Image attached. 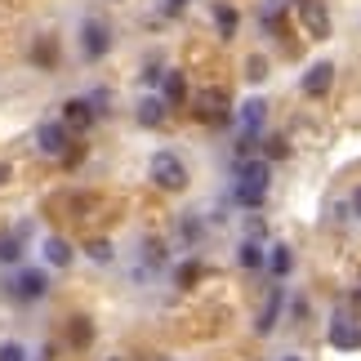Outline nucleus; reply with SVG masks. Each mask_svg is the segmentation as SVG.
<instances>
[{
	"label": "nucleus",
	"mask_w": 361,
	"mask_h": 361,
	"mask_svg": "<svg viewBox=\"0 0 361 361\" xmlns=\"http://www.w3.org/2000/svg\"><path fill=\"white\" fill-rule=\"evenodd\" d=\"M228 107H232V99H228L224 85H205L197 99H192V112H197V121H210V125H224V121H228Z\"/></svg>",
	"instance_id": "nucleus-3"
},
{
	"label": "nucleus",
	"mask_w": 361,
	"mask_h": 361,
	"mask_svg": "<svg viewBox=\"0 0 361 361\" xmlns=\"http://www.w3.org/2000/svg\"><path fill=\"white\" fill-rule=\"evenodd\" d=\"M67 335H72V343H76V348H85V343L94 339V326H90V317H72V330H67Z\"/></svg>",
	"instance_id": "nucleus-21"
},
{
	"label": "nucleus",
	"mask_w": 361,
	"mask_h": 361,
	"mask_svg": "<svg viewBox=\"0 0 361 361\" xmlns=\"http://www.w3.org/2000/svg\"><path fill=\"white\" fill-rule=\"evenodd\" d=\"M183 5H188V0H165V9H170V13H178Z\"/></svg>",
	"instance_id": "nucleus-28"
},
{
	"label": "nucleus",
	"mask_w": 361,
	"mask_h": 361,
	"mask_svg": "<svg viewBox=\"0 0 361 361\" xmlns=\"http://www.w3.org/2000/svg\"><path fill=\"white\" fill-rule=\"evenodd\" d=\"M0 361H27L23 343H0Z\"/></svg>",
	"instance_id": "nucleus-25"
},
{
	"label": "nucleus",
	"mask_w": 361,
	"mask_h": 361,
	"mask_svg": "<svg viewBox=\"0 0 361 361\" xmlns=\"http://www.w3.org/2000/svg\"><path fill=\"white\" fill-rule=\"evenodd\" d=\"M27 237H32V224H18L13 232H5V237H0V263H18Z\"/></svg>",
	"instance_id": "nucleus-11"
},
{
	"label": "nucleus",
	"mask_w": 361,
	"mask_h": 361,
	"mask_svg": "<svg viewBox=\"0 0 361 361\" xmlns=\"http://www.w3.org/2000/svg\"><path fill=\"white\" fill-rule=\"evenodd\" d=\"M326 339H330V348H339V353H357L361 348V322H357L353 312H335Z\"/></svg>",
	"instance_id": "nucleus-4"
},
{
	"label": "nucleus",
	"mask_w": 361,
	"mask_h": 361,
	"mask_svg": "<svg viewBox=\"0 0 361 361\" xmlns=\"http://www.w3.org/2000/svg\"><path fill=\"white\" fill-rule=\"evenodd\" d=\"M250 80H263V76H268V67H263V59H250V72H245Z\"/></svg>",
	"instance_id": "nucleus-26"
},
{
	"label": "nucleus",
	"mask_w": 361,
	"mask_h": 361,
	"mask_svg": "<svg viewBox=\"0 0 361 361\" xmlns=\"http://www.w3.org/2000/svg\"><path fill=\"white\" fill-rule=\"evenodd\" d=\"M281 303H286V286H272V295H268V303H263V312H259V335H268V330L281 322Z\"/></svg>",
	"instance_id": "nucleus-13"
},
{
	"label": "nucleus",
	"mask_w": 361,
	"mask_h": 361,
	"mask_svg": "<svg viewBox=\"0 0 361 361\" xmlns=\"http://www.w3.org/2000/svg\"><path fill=\"white\" fill-rule=\"evenodd\" d=\"M268 183H272V165L268 157H241L237 161V183H232V201L245 210H259L268 201Z\"/></svg>",
	"instance_id": "nucleus-1"
},
{
	"label": "nucleus",
	"mask_w": 361,
	"mask_h": 361,
	"mask_svg": "<svg viewBox=\"0 0 361 361\" xmlns=\"http://www.w3.org/2000/svg\"><path fill=\"white\" fill-rule=\"evenodd\" d=\"M237 263H241V268H263V263H268V245L245 237V241L237 245Z\"/></svg>",
	"instance_id": "nucleus-14"
},
{
	"label": "nucleus",
	"mask_w": 361,
	"mask_h": 361,
	"mask_svg": "<svg viewBox=\"0 0 361 361\" xmlns=\"http://www.w3.org/2000/svg\"><path fill=\"white\" fill-rule=\"evenodd\" d=\"M330 85H335V63H330V59L312 63L308 72H303V80H299V90L308 94V99H326V94H330Z\"/></svg>",
	"instance_id": "nucleus-8"
},
{
	"label": "nucleus",
	"mask_w": 361,
	"mask_h": 361,
	"mask_svg": "<svg viewBox=\"0 0 361 361\" xmlns=\"http://www.w3.org/2000/svg\"><path fill=\"white\" fill-rule=\"evenodd\" d=\"M214 27H219V36L232 40L237 36V27H241V13L232 9V5H214Z\"/></svg>",
	"instance_id": "nucleus-16"
},
{
	"label": "nucleus",
	"mask_w": 361,
	"mask_h": 361,
	"mask_svg": "<svg viewBox=\"0 0 361 361\" xmlns=\"http://www.w3.org/2000/svg\"><path fill=\"white\" fill-rule=\"evenodd\" d=\"M5 178H9V165H0V183H5Z\"/></svg>",
	"instance_id": "nucleus-30"
},
{
	"label": "nucleus",
	"mask_w": 361,
	"mask_h": 361,
	"mask_svg": "<svg viewBox=\"0 0 361 361\" xmlns=\"http://www.w3.org/2000/svg\"><path fill=\"white\" fill-rule=\"evenodd\" d=\"M85 255H90L94 263H107V259H112V245H107V241H90V245H85Z\"/></svg>",
	"instance_id": "nucleus-24"
},
{
	"label": "nucleus",
	"mask_w": 361,
	"mask_h": 361,
	"mask_svg": "<svg viewBox=\"0 0 361 361\" xmlns=\"http://www.w3.org/2000/svg\"><path fill=\"white\" fill-rule=\"evenodd\" d=\"M276 361H303V357H276Z\"/></svg>",
	"instance_id": "nucleus-31"
},
{
	"label": "nucleus",
	"mask_w": 361,
	"mask_h": 361,
	"mask_svg": "<svg viewBox=\"0 0 361 361\" xmlns=\"http://www.w3.org/2000/svg\"><path fill=\"white\" fill-rule=\"evenodd\" d=\"M36 152L40 157H67V152H72V130H67L63 121H45L36 130Z\"/></svg>",
	"instance_id": "nucleus-5"
},
{
	"label": "nucleus",
	"mask_w": 361,
	"mask_h": 361,
	"mask_svg": "<svg viewBox=\"0 0 361 361\" xmlns=\"http://www.w3.org/2000/svg\"><path fill=\"white\" fill-rule=\"evenodd\" d=\"M45 263H54V268H67V263H72V245H67L63 237H45Z\"/></svg>",
	"instance_id": "nucleus-18"
},
{
	"label": "nucleus",
	"mask_w": 361,
	"mask_h": 361,
	"mask_svg": "<svg viewBox=\"0 0 361 361\" xmlns=\"http://www.w3.org/2000/svg\"><path fill=\"white\" fill-rule=\"evenodd\" d=\"M353 303H357V308H361V286H357V290H353Z\"/></svg>",
	"instance_id": "nucleus-29"
},
{
	"label": "nucleus",
	"mask_w": 361,
	"mask_h": 361,
	"mask_svg": "<svg viewBox=\"0 0 361 361\" xmlns=\"http://www.w3.org/2000/svg\"><path fill=\"white\" fill-rule=\"evenodd\" d=\"M90 121H94V103L90 99H67L63 103V125L67 130H85Z\"/></svg>",
	"instance_id": "nucleus-12"
},
{
	"label": "nucleus",
	"mask_w": 361,
	"mask_h": 361,
	"mask_svg": "<svg viewBox=\"0 0 361 361\" xmlns=\"http://www.w3.org/2000/svg\"><path fill=\"white\" fill-rule=\"evenodd\" d=\"M147 178L157 183L161 192H183L188 188V165L174 157V152H157L147 161Z\"/></svg>",
	"instance_id": "nucleus-2"
},
{
	"label": "nucleus",
	"mask_w": 361,
	"mask_h": 361,
	"mask_svg": "<svg viewBox=\"0 0 361 361\" xmlns=\"http://www.w3.org/2000/svg\"><path fill=\"white\" fill-rule=\"evenodd\" d=\"M165 112H170L165 99H143V103H138V121H143V125H165Z\"/></svg>",
	"instance_id": "nucleus-19"
},
{
	"label": "nucleus",
	"mask_w": 361,
	"mask_h": 361,
	"mask_svg": "<svg viewBox=\"0 0 361 361\" xmlns=\"http://www.w3.org/2000/svg\"><path fill=\"white\" fill-rule=\"evenodd\" d=\"M263 152H268V161H281L290 147H286V138H281V134H268V138H263Z\"/></svg>",
	"instance_id": "nucleus-22"
},
{
	"label": "nucleus",
	"mask_w": 361,
	"mask_h": 361,
	"mask_svg": "<svg viewBox=\"0 0 361 361\" xmlns=\"http://www.w3.org/2000/svg\"><path fill=\"white\" fill-rule=\"evenodd\" d=\"M183 94H188L183 72H165V76H161V99H165V103H183Z\"/></svg>",
	"instance_id": "nucleus-17"
},
{
	"label": "nucleus",
	"mask_w": 361,
	"mask_h": 361,
	"mask_svg": "<svg viewBox=\"0 0 361 361\" xmlns=\"http://www.w3.org/2000/svg\"><path fill=\"white\" fill-rule=\"evenodd\" d=\"M107 49H112V32H107V23L85 18V23H80V54H85V59H103Z\"/></svg>",
	"instance_id": "nucleus-7"
},
{
	"label": "nucleus",
	"mask_w": 361,
	"mask_h": 361,
	"mask_svg": "<svg viewBox=\"0 0 361 361\" xmlns=\"http://www.w3.org/2000/svg\"><path fill=\"white\" fill-rule=\"evenodd\" d=\"M263 121H268V103L263 99H245L237 107V134H259Z\"/></svg>",
	"instance_id": "nucleus-10"
},
{
	"label": "nucleus",
	"mask_w": 361,
	"mask_h": 361,
	"mask_svg": "<svg viewBox=\"0 0 361 361\" xmlns=\"http://www.w3.org/2000/svg\"><path fill=\"white\" fill-rule=\"evenodd\" d=\"M348 205H353V219H361V188H357L353 197H348Z\"/></svg>",
	"instance_id": "nucleus-27"
},
{
	"label": "nucleus",
	"mask_w": 361,
	"mask_h": 361,
	"mask_svg": "<svg viewBox=\"0 0 361 361\" xmlns=\"http://www.w3.org/2000/svg\"><path fill=\"white\" fill-rule=\"evenodd\" d=\"M263 268H268L276 281H281V276H290V268H295V255H290V245H272V250H268V263H263Z\"/></svg>",
	"instance_id": "nucleus-15"
},
{
	"label": "nucleus",
	"mask_w": 361,
	"mask_h": 361,
	"mask_svg": "<svg viewBox=\"0 0 361 361\" xmlns=\"http://www.w3.org/2000/svg\"><path fill=\"white\" fill-rule=\"evenodd\" d=\"M299 23H303V32H308V40H326L330 36L326 0H299Z\"/></svg>",
	"instance_id": "nucleus-6"
},
{
	"label": "nucleus",
	"mask_w": 361,
	"mask_h": 361,
	"mask_svg": "<svg viewBox=\"0 0 361 361\" xmlns=\"http://www.w3.org/2000/svg\"><path fill=\"white\" fill-rule=\"evenodd\" d=\"M45 290H49V276H45V272H36V268H27V272H18V276L9 281V295H13V299H23V303L45 299Z\"/></svg>",
	"instance_id": "nucleus-9"
},
{
	"label": "nucleus",
	"mask_w": 361,
	"mask_h": 361,
	"mask_svg": "<svg viewBox=\"0 0 361 361\" xmlns=\"http://www.w3.org/2000/svg\"><path fill=\"white\" fill-rule=\"evenodd\" d=\"M174 276H178V286H183V290H188V286H197V281H201V263H183V268H178Z\"/></svg>",
	"instance_id": "nucleus-23"
},
{
	"label": "nucleus",
	"mask_w": 361,
	"mask_h": 361,
	"mask_svg": "<svg viewBox=\"0 0 361 361\" xmlns=\"http://www.w3.org/2000/svg\"><path fill=\"white\" fill-rule=\"evenodd\" d=\"M32 59H36L40 67H54V63H59V45H54V36H40V40H36Z\"/></svg>",
	"instance_id": "nucleus-20"
}]
</instances>
